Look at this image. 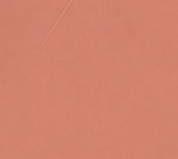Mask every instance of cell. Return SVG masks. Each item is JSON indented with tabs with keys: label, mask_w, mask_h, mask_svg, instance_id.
<instances>
[{
	"label": "cell",
	"mask_w": 178,
	"mask_h": 159,
	"mask_svg": "<svg viewBox=\"0 0 178 159\" xmlns=\"http://www.w3.org/2000/svg\"><path fill=\"white\" fill-rule=\"evenodd\" d=\"M170 154H171V156L174 157V158L178 157V148H172L171 151H170Z\"/></svg>",
	"instance_id": "obj_5"
},
{
	"label": "cell",
	"mask_w": 178,
	"mask_h": 159,
	"mask_svg": "<svg viewBox=\"0 0 178 159\" xmlns=\"http://www.w3.org/2000/svg\"><path fill=\"white\" fill-rule=\"evenodd\" d=\"M170 124H171V127H174V128L178 127V116H172Z\"/></svg>",
	"instance_id": "obj_4"
},
{
	"label": "cell",
	"mask_w": 178,
	"mask_h": 159,
	"mask_svg": "<svg viewBox=\"0 0 178 159\" xmlns=\"http://www.w3.org/2000/svg\"><path fill=\"white\" fill-rule=\"evenodd\" d=\"M148 155H149L150 159H158L160 157V151L157 148H152V149L149 150Z\"/></svg>",
	"instance_id": "obj_1"
},
{
	"label": "cell",
	"mask_w": 178,
	"mask_h": 159,
	"mask_svg": "<svg viewBox=\"0 0 178 159\" xmlns=\"http://www.w3.org/2000/svg\"><path fill=\"white\" fill-rule=\"evenodd\" d=\"M158 110H159V112L162 113V116H169L171 114V108L169 106H167V105H164V106H163V105L162 106L159 105Z\"/></svg>",
	"instance_id": "obj_3"
},
{
	"label": "cell",
	"mask_w": 178,
	"mask_h": 159,
	"mask_svg": "<svg viewBox=\"0 0 178 159\" xmlns=\"http://www.w3.org/2000/svg\"><path fill=\"white\" fill-rule=\"evenodd\" d=\"M148 102H149L150 105L158 108L159 105H160V99H159L157 96H150V97L148 98Z\"/></svg>",
	"instance_id": "obj_2"
},
{
	"label": "cell",
	"mask_w": 178,
	"mask_h": 159,
	"mask_svg": "<svg viewBox=\"0 0 178 159\" xmlns=\"http://www.w3.org/2000/svg\"><path fill=\"white\" fill-rule=\"evenodd\" d=\"M171 147L178 148V138H172L171 139Z\"/></svg>",
	"instance_id": "obj_6"
}]
</instances>
